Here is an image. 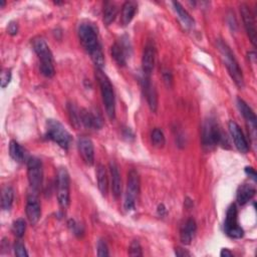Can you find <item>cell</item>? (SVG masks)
I'll list each match as a JSON object with an SVG mask.
<instances>
[{"label": "cell", "mask_w": 257, "mask_h": 257, "mask_svg": "<svg viewBox=\"0 0 257 257\" xmlns=\"http://www.w3.org/2000/svg\"><path fill=\"white\" fill-rule=\"evenodd\" d=\"M141 82H142V89H143L144 95L147 99L148 105H149L151 111L155 113L158 109V95L151 82V77H147V76L143 75Z\"/></svg>", "instance_id": "obj_18"}, {"label": "cell", "mask_w": 257, "mask_h": 257, "mask_svg": "<svg viewBox=\"0 0 257 257\" xmlns=\"http://www.w3.org/2000/svg\"><path fill=\"white\" fill-rule=\"evenodd\" d=\"M151 141H152V145L158 149L163 148L165 146L166 138L161 128H154L151 134Z\"/></svg>", "instance_id": "obj_29"}, {"label": "cell", "mask_w": 257, "mask_h": 257, "mask_svg": "<svg viewBox=\"0 0 257 257\" xmlns=\"http://www.w3.org/2000/svg\"><path fill=\"white\" fill-rule=\"evenodd\" d=\"M224 232L233 239H240L244 235L242 227L238 223V211L235 204H231L226 212L224 221Z\"/></svg>", "instance_id": "obj_9"}, {"label": "cell", "mask_w": 257, "mask_h": 257, "mask_svg": "<svg viewBox=\"0 0 257 257\" xmlns=\"http://www.w3.org/2000/svg\"><path fill=\"white\" fill-rule=\"evenodd\" d=\"M7 32L10 35H16L18 32V25L16 22H10L7 27Z\"/></svg>", "instance_id": "obj_37"}, {"label": "cell", "mask_w": 257, "mask_h": 257, "mask_svg": "<svg viewBox=\"0 0 257 257\" xmlns=\"http://www.w3.org/2000/svg\"><path fill=\"white\" fill-rule=\"evenodd\" d=\"M225 142H227L226 134L221 130L216 119L209 117L205 120L202 128V143L205 148H213L218 145L225 147Z\"/></svg>", "instance_id": "obj_2"}, {"label": "cell", "mask_w": 257, "mask_h": 257, "mask_svg": "<svg viewBox=\"0 0 257 257\" xmlns=\"http://www.w3.org/2000/svg\"><path fill=\"white\" fill-rule=\"evenodd\" d=\"M98 255L101 256V257L109 256L110 255L108 245H107V243L103 239H100L99 242H98Z\"/></svg>", "instance_id": "obj_35"}, {"label": "cell", "mask_w": 257, "mask_h": 257, "mask_svg": "<svg viewBox=\"0 0 257 257\" xmlns=\"http://www.w3.org/2000/svg\"><path fill=\"white\" fill-rule=\"evenodd\" d=\"M173 6H174V9L176 11V13L178 14L179 18L181 19V21L184 23V25L186 27H193L194 24H195V21L194 19L192 18V16L187 12L186 9H184V7L179 3V2H173L172 3Z\"/></svg>", "instance_id": "obj_25"}, {"label": "cell", "mask_w": 257, "mask_h": 257, "mask_svg": "<svg viewBox=\"0 0 257 257\" xmlns=\"http://www.w3.org/2000/svg\"><path fill=\"white\" fill-rule=\"evenodd\" d=\"M11 70L10 69H4L1 72V77H0V82H1V88L5 89L7 85L9 84L10 80H11Z\"/></svg>", "instance_id": "obj_33"}, {"label": "cell", "mask_w": 257, "mask_h": 257, "mask_svg": "<svg viewBox=\"0 0 257 257\" xmlns=\"http://www.w3.org/2000/svg\"><path fill=\"white\" fill-rule=\"evenodd\" d=\"M97 180H98V187L100 192L103 196H107L109 190V179L107 170L103 165H99L97 168Z\"/></svg>", "instance_id": "obj_24"}, {"label": "cell", "mask_w": 257, "mask_h": 257, "mask_svg": "<svg viewBox=\"0 0 257 257\" xmlns=\"http://www.w3.org/2000/svg\"><path fill=\"white\" fill-rule=\"evenodd\" d=\"M240 12H241L242 19L244 22V27L250 38L251 44L253 45V47H256V25H255L254 16L252 14L250 8L246 4L241 5Z\"/></svg>", "instance_id": "obj_15"}, {"label": "cell", "mask_w": 257, "mask_h": 257, "mask_svg": "<svg viewBox=\"0 0 257 257\" xmlns=\"http://www.w3.org/2000/svg\"><path fill=\"white\" fill-rule=\"evenodd\" d=\"M245 172H246V174H247L254 182L257 180L256 172H255V170H254L252 167H246V168H245Z\"/></svg>", "instance_id": "obj_38"}, {"label": "cell", "mask_w": 257, "mask_h": 257, "mask_svg": "<svg viewBox=\"0 0 257 257\" xmlns=\"http://www.w3.org/2000/svg\"><path fill=\"white\" fill-rule=\"evenodd\" d=\"M176 255H177V256H180V257L191 256V254H190L188 251H186V250H184V249H182V248H177V249H176Z\"/></svg>", "instance_id": "obj_40"}, {"label": "cell", "mask_w": 257, "mask_h": 257, "mask_svg": "<svg viewBox=\"0 0 257 257\" xmlns=\"http://www.w3.org/2000/svg\"><path fill=\"white\" fill-rule=\"evenodd\" d=\"M118 15V7L113 2H107L104 8V22L106 25H111Z\"/></svg>", "instance_id": "obj_27"}, {"label": "cell", "mask_w": 257, "mask_h": 257, "mask_svg": "<svg viewBox=\"0 0 257 257\" xmlns=\"http://www.w3.org/2000/svg\"><path fill=\"white\" fill-rule=\"evenodd\" d=\"M140 176L136 170H131L128 174L126 198L124 202V208L126 211L134 210L136 207V201L140 193Z\"/></svg>", "instance_id": "obj_7"}, {"label": "cell", "mask_w": 257, "mask_h": 257, "mask_svg": "<svg viewBox=\"0 0 257 257\" xmlns=\"http://www.w3.org/2000/svg\"><path fill=\"white\" fill-rule=\"evenodd\" d=\"M138 9V4L134 1H127L124 3L122 7V15H121V23L124 26L130 24L133 18L136 15Z\"/></svg>", "instance_id": "obj_21"}, {"label": "cell", "mask_w": 257, "mask_h": 257, "mask_svg": "<svg viewBox=\"0 0 257 257\" xmlns=\"http://www.w3.org/2000/svg\"><path fill=\"white\" fill-rule=\"evenodd\" d=\"M47 138L58 144L62 149L67 150L71 143V136L62 123L57 120H48Z\"/></svg>", "instance_id": "obj_6"}, {"label": "cell", "mask_w": 257, "mask_h": 257, "mask_svg": "<svg viewBox=\"0 0 257 257\" xmlns=\"http://www.w3.org/2000/svg\"><path fill=\"white\" fill-rule=\"evenodd\" d=\"M14 253L18 257H26V256H28V253H27V251L25 249L24 244L22 242H20V241H17L15 243V245H14Z\"/></svg>", "instance_id": "obj_34"}, {"label": "cell", "mask_w": 257, "mask_h": 257, "mask_svg": "<svg viewBox=\"0 0 257 257\" xmlns=\"http://www.w3.org/2000/svg\"><path fill=\"white\" fill-rule=\"evenodd\" d=\"M155 59H156L155 47L153 44H151V42H148L145 47L143 58H142V71L144 76L151 77V74L155 65Z\"/></svg>", "instance_id": "obj_16"}, {"label": "cell", "mask_w": 257, "mask_h": 257, "mask_svg": "<svg viewBox=\"0 0 257 257\" xmlns=\"http://www.w3.org/2000/svg\"><path fill=\"white\" fill-rule=\"evenodd\" d=\"M196 230H197V225H196L195 220L193 218L188 219L185 222V224L182 227L181 232H180V239H181L182 243L185 245L191 244V242L195 236Z\"/></svg>", "instance_id": "obj_20"}, {"label": "cell", "mask_w": 257, "mask_h": 257, "mask_svg": "<svg viewBox=\"0 0 257 257\" xmlns=\"http://www.w3.org/2000/svg\"><path fill=\"white\" fill-rule=\"evenodd\" d=\"M5 5L4 0H0V8H2Z\"/></svg>", "instance_id": "obj_42"}, {"label": "cell", "mask_w": 257, "mask_h": 257, "mask_svg": "<svg viewBox=\"0 0 257 257\" xmlns=\"http://www.w3.org/2000/svg\"><path fill=\"white\" fill-rule=\"evenodd\" d=\"M25 230H26V223H25L24 219L19 218V219L15 220V221L13 222V225H12V232L14 233V235H15L17 238L23 237V235H24V233H25Z\"/></svg>", "instance_id": "obj_31"}, {"label": "cell", "mask_w": 257, "mask_h": 257, "mask_svg": "<svg viewBox=\"0 0 257 257\" xmlns=\"http://www.w3.org/2000/svg\"><path fill=\"white\" fill-rule=\"evenodd\" d=\"M218 49L222 55V58L224 60V63L228 69L229 74L231 75L232 79L234 80L237 87L242 89L244 87V77H243L242 70L238 64V62L235 59L234 54L231 52L229 47L222 40L218 41Z\"/></svg>", "instance_id": "obj_5"}, {"label": "cell", "mask_w": 257, "mask_h": 257, "mask_svg": "<svg viewBox=\"0 0 257 257\" xmlns=\"http://www.w3.org/2000/svg\"><path fill=\"white\" fill-rule=\"evenodd\" d=\"M77 32L81 46L91 56L97 68L103 69L105 66V58L100 42L98 27L91 21H83L79 24Z\"/></svg>", "instance_id": "obj_1"}, {"label": "cell", "mask_w": 257, "mask_h": 257, "mask_svg": "<svg viewBox=\"0 0 257 257\" xmlns=\"http://www.w3.org/2000/svg\"><path fill=\"white\" fill-rule=\"evenodd\" d=\"M58 200L60 206L63 209H66L69 205V190H70V180L69 174L65 168H61L58 173Z\"/></svg>", "instance_id": "obj_10"}, {"label": "cell", "mask_w": 257, "mask_h": 257, "mask_svg": "<svg viewBox=\"0 0 257 257\" xmlns=\"http://www.w3.org/2000/svg\"><path fill=\"white\" fill-rule=\"evenodd\" d=\"M228 128L237 150L242 154H246L249 150V146L239 125L234 121H230L228 123Z\"/></svg>", "instance_id": "obj_13"}, {"label": "cell", "mask_w": 257, "mask_h": 257, "mask_svg": "<svg viewBox=\"0 0 257 257\" xmlns=\"http://www.w3.org/2000/svg\"><path fill=\"white\" fill-rule=\"evenodd\" d=\"M255 193H256V190L253 186L249 184H243L239 187L237 191L236 200L239 205H245L255 196Z\"/></svg>", "instance_id": "obj_23"}, {"label": "cell", "mask_w": 257, "mask_h": 257, "mask_svg": "<svg viewBox=\"0 0 257 257\" xmlns=\"http://www.w3.org/2000/svg\"><path fill=\"white\" fill-rule=\"evenodd\" d=\"M79 119L80 123L87 128H91V130H100L103 127V120L101 116L87 109H81L79 111Z\"/></svg>", "instance_id": "obj_17"}, {"label": "cell", "mask_w": 257, "mask_h": 257, "mask_svg": "<svg viewBox=\"0 0 257 257\" xmlns=\"http://www.w3.org/2000/svg\"><path fill=\"white\" fill-rule=\"evenodd\" d=\"M128 255L130 256H142V246L138 240H134L131 245L130 249H128Z\"/></svg>", "instance_id": "obj_32"}, {"label": "cell", "mask_w": 257, "mask_h": 257, "mask_svg": "<svg viewBox=\"0 0 257 257\" xmlns=\"http://www.w3.org/2000/svg\"><path fill=\"white\" fill-rule=\"evenodd\" d=\"M237 106L245 121L249 124V126L253 128V130H255L257 125V118L254 112L252 111V109L241 99H237Z\"/></svg>", "instance_id": "obj_22"}, {"label": "cell", "mask_w": 257, "mask_h": 257, "mask_svg": "<svg viewBox=\"0 0 257 257\" xmlns=\"http://www.w3.org/2000/svg\"><path fill=\"white\" fill-rule=\"evenodd\" d=\"M163 78H164V81L167 83L168 87H170L171 83H172V81H173L172 73H171L169 70H165L163 72Z\"/></svg>", "instance_id": "obj_36"}, {"label": "cell", "mask_w": 257, "mask_h": 257, "mask_svg": "<svg viewBox=\"0 0 257 257\" xmlns=\"http://www.w3.org/2000/svg\"><path fill=\"white\" fill-rule=\"evenodd\" d=\"M67 111H68V116H69L71 125L75 128H78L80 126V119H79V112L77 111L76 107L73 104H68Z\"/></svg>", "instance_id": "obj_30"}, {"label": "cell", "mask_w": 257, "mask_h": 257, "mask_svg": "<svg viewBox=\"0 0 257 257\" xmlns=\"http://www.w3.org/2000/svg\"><path fill=\"white\" fill-rule=\"evenodd\" d=\"M33 50L39 60L41 73L47 77H53L56 74L55 62L46 40L42 38H35L33 40Z\"/></svg>", "instance_id": "obj_3"}, {"label": "cell", "mask_w": 257, "mask_h": 257, "mask_svg": "<svg viewBox=\"0 0 257 257\" xmlns=\"http://www.w3.org/2000/svg\"><path fill=\"white\" fill-rule=\"evenodd\" d=\"M25 212L26 216L30 224L35 225L40 217H41V207L39 200L37 198V195L35 192L30 193L27 197V202H26V207H25Z\"/></svg>", "instance_id": "obj_12"}, {"label": "cell", "mask_w": 257, "mask_h": 257, "mask_svg": "<svg viewBox=\"0 0 257 257\" xmlns=\"http://www.w3.org/2000/svg\"><path fill=\"white\" fill-rule=\"evenodd\" d=\"M96 77L99 81L101 93L103 97V102L106 108V112L110 120H115L116 118V98L114 93L113 84L107 74L103 71V69L97 68Z\"/></svg>", "instance_id": "obj_4"}, {"label": "cell", "mask_w": 257, "mask_h": 257, "mask_svg": "<svg viewBox=\"0 0 257 257\" xmlns=\"http://www.w3.org/2000/svg\"><path fill=\"white\" fill-rule=\"evenodd\" d=\"M112 58L120 66H125L127 64L128 55H131V45L128 39L122 38L121 42H116L111 49Z\"/></svg>", "instance_id": "obj_11"}, {"label": "cell", "mask_w": 257, "mask_h": 257, "mask_svg": "<svg viewBox=\"0 0 257 257\" xmlns=\"http://www.w3.org/2000/svg\"><path fill=\"white\" fill-rule=\"evenodd\" d=\"M77 149L83 162L92 166L95 163V148L91 139L87 137H81L77 141Z\"/></svg>", "instance_id": "obj_14"}, {"label": "cell", "mask_w": 257, "mask_h": 257, "mask_svg": "<svg viewBox=\"0 0 257 257\" xmlns=\"http://www.w3.org/2000/svg\"><path fill=\"white\" fill-rule=\"evenodd\" d=\"M27 178L33 192L40 190L44 182V167L40 159L31 157L27 161Z\"/></svg>", "instance_id": "obj_8"}, {"label": "cell", "mask_w": 257, "mask_h": 257, "mask_svg": "<svg viewBox=\"0 0 257 257\" xmlns=\"http://www.w3.org/2000/svg\"><path fill=\"white\" fill-rule=\"evenodd\" d=\"M9 154H10V157L17 163H21L24 160V150L16 141L10 142Z\"/></svg>", "instance_id": "obj_28"}, {"label": "cell", "mask_w": 257, "mask_h": 257, "mask_svg": "<svg viewBox=\"0 0 257 257\" xmlns=\"http://www.w3.org/2000/svg\"><path fill=\"white\" fill-rule=\"evenodd\" d=\"M14 191L10 186H5L1 193V207L4 211H9L13 204Z\"/></svg>", "instance_id": "obj_26"}, {"label": "cell", "mask_w": 257, "mask_h": 257, "mask_svg": "<svg viewBox=\"0 0 257 257\" xmlns=\"http://www.w3.org/2000/svg\"><path fill=\"white\" fill-rule=\"evenodd\" d=\"M233 254H232V252H230L228 249H226V248H224V249H222L221 250V252H220V256L221 257H230V256H232Z\"/></svg>", "instance_id": "obj_41"}, {"label": "cell", "mask_w": 257, "mask_h": 257, "mask_svg": "<svg viewBox=\"0 0 257 257\" xmlns=\"http://www.w3.org/2000/svg\"><path fill=\"white\" fill-rule=\"evenodd\" d=\"M110 172H111V182H112V191L116 199L120 198L122 194V178L119 171V167L116 162H110Z\"/></svg>", "instance_id": "obj_19"}, {"label": "cell", "mask_w": 257, "mask_h": 257, "mask_svg": "<svg viewBox=\"0 0 257 257\" xmlns=\"http://www.w3.org/2000/svg\"><path fill=\"white\" fill-rule=\"evenodd\" d=\"M157 212H158V215H159V216L164 217V216L166 215V213H167L166 207H165L163 204L159 205V206H158V210H157Z\"/></svg>", "instance_id": "obj_39"}]
</instances>
